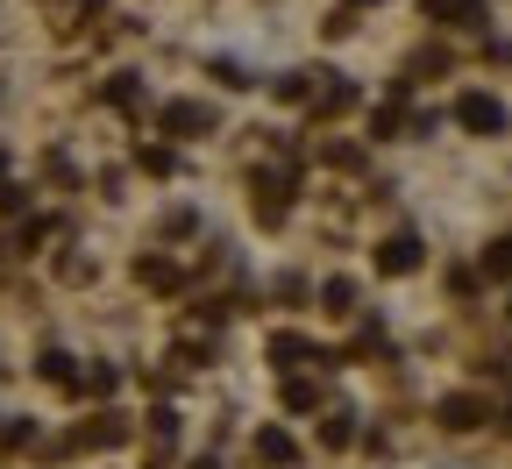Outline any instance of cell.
I'll use <instances>...</instances> for the list:
<instances>
[{"label": "cell", "instance_id": "cell-2", "mask_svg": "<svg viewBox=\"0 0 512 469\" xmlns=\"http://www.w3.org/2000/svg\"><path fill=\"white\" fill-rule=\"evenodd\" d=\"M456 121L470 128V136H498V128H505V107H498L491 93H463V100H456Z\"/></svg>", "mask_w": 512, "mask_h": 469}, {"label": "cell", "instance_id": "cell-16", "mask_svg": "<svg viewBox=\"0 0 512 469\" xmlns=\"http://www.w3.org/2000/svg\"><path fill=\"white\" fill-rule=\"evenodd\" d=\"M484 271H491V278H512V235L484 249Z\"/></svg>", "mask_w": 512, "mask_h": 469}, {"label": "cell", "instance_id": "cell-12", "mask_svg": "<svg viewBox=\"0 0 512 469\" xmlns=\"http://www.w3.org/2000/svg\"><path fill=\"white\" fill-rule=\"evenodd\" d=\"M136 278H143L150 292H171V285H178V271H171L164 256H143V263H136Z\"/></svg>", "mask_w": 512, "mask_h": 469}, {"label": "cell", "instance_id": "cell-4", "mask_svg": "<svg viewBox=\"0 0 512 469\" xmlns=\"http://www.w3.org/2000/svg\"><path fill=\"white\" fill-rule=\"evenodd\" d=\"M441 427H448V434L484 427V398H477V391H448V398H441Z\"/></svg>", "mask_w": 512, "mask_h": 469}, {"label": "cell", "instance_id": "cell-11", "mask_svg": "<svg viewBox=\"0 0 512 469\" xmlns=\"http://www.w3.org/2000/svg\"><path fill=\"white\" fill-rule=\"evenodd\" d=\"M36 370H43L50 384H64V391H79V370H72V356H64V349H43V356H36Z\"/></svg>", "mask_w": 512, "mask_h": 469}, {"label": "cell", "instance_id": "cell-18", "mask_svg": "<svg viewBox=\"0 0 512 469\" xmlns=\"http://www.w3.org/2000/svg\"><path fill=\"white\" fill-rule=\"evenodd\" d=\"M114 384H121V370H107V363H100V370H86V377H79V391H100V398H107V391H114Z\"/></svg>", "mask_w": 512, "mask_h": 469}, {"label": "cell", "instance_id": "cell-6", "mask_svg": "<svg viewBox=\"0 0 512 469\" xmlns=\"http://www.w3.org/2000/svg\"><path fill=\"white\" fill-rule=\"evenodd\" d=\"M427 22H448V29H477V22H484V0H427Z\"/></svg>", "mask_w": 512, "mask_h": 469}, {"label": "cell", "instance_id": "cell-8", "mask_svg": "<svg viewBox=\"0 0 512 469\" xmlns=\"http://www.w3.org/2000/svg\"><path fill=\"white\" fill-rule=\"evenodd\" d=\"M256 455H264L271 469H292V462H299V441H292L285 427H264V434H256Z\"/></svg>", "mask_w": 512, "mask_h": 469}, {"label": "cell", "instance_id": "cell-15", "mask_svg": "<svg viewBox=\"0 0 512 469\" xmlns=\"http://www.w3.org/2000/svg\"><path fill=\"white\" fill-rule=\"evenodd\" d=\"M320 299H328V313H356V285H349V278H328V285H320Z\"/></svg>", "mask_w": 512, "mask_h": 469}, {"label": "cell", "instance_id": "cell-3", "mask_svg": "<svg viewBox=\"0 0 512 469\" xmlns=\"http://www.w3.org/2000/svg\"><path fill=\"white\" fill-rule=\"evenodd\" d=\"M285 207H292V178H285V171H278V178L264 171V178H256V221L278 228V221H285Z\"/></svg>", "mask_w": 512, "mask_h": 469}, {"label": "cell", "instance_id": "cell-19", "mask_svg": "<svg viewBox=\"0 0 512 469\" xmlns=\"http://www.w3.org/2000/svg\"><path fill=\"white\" fill-rule=\"evenodd\" d=\"M72 8H100V0H72Z\"/></svg>", "mask_w": 512, "mask_h": 469}, {"label": "cell", "instance_id": "cell-13", "mask_svg": "<svg viewBox=\"0 0 512 469\" xmlns=\"http://www.w3.org/2000/svg\"><path fill=\"white\" fill-rule=\"evenodd\" d=\"M320 441H328V448H349V441H356V413H328V420H320Z\"/></svg>", "mask_w": 512, "mask_h": 469}, {"label": "cell", "instance_id": "cell-17", "mask_svg": "<svg viewBox=\"0 0 512 469\" xmlns=\"http://www.w3.org/2000/svg\"><path fill=\"white\" fill-rule=\"evenodd\" d=\"M107 100H114V107H143V86H136V79H128V72H121V79L107 86Z\"/></svg>", "mask_w": 512, "mask_h": 469}, {"label": "cell", "instance_id": "cell-20", "mask_svg": "<svg viewBox=\"0 0 512 469\" xmlns=\"http://www.w3.org/2000/svg\"><path fill=\"white\" fill-rule=\"evenodd\" d=\"M0 178H8V157H0Z\"/></svg>", "mask_w": 512, "mask_h": 469}, {"label": "cell", "instance_id": "cell-14", "mask_svg": "<svg viewBox=\"0 0 512 469\" xmlns=\"http://www.w3.org/2000/svg\"><path fill=\"white\" fill-rule=\"evenodd\" d=\"M285 406H292V413L320 406V384H313V377H285Z\"/></svg>", "mask_w": 512, "mask_h": 469}, {"label": "cell", "instance_id": "cell-21", "mask_svg": "<svg viewBox=\"0 0 512 469\" xmlns=\"http://www.w3.org/2000/svg\"><path fill=\"white\" fill-rule=\"evenodd\" d=\"M505 427H512V406H505Z\"/></svg>", "mask_w": 512, "mask_h": 469}, {"label": "cell", "instance_id": "cell-7", "mask_svg": "<svg viewBox=\"0 0 512 469\" xmlns=\"http://www.w3.org/2000/svg\"><path fill=\"white\" fill-rule=\"evenodd\" d=\"M313 356H320V349L306 342V334H271V363H278L285 377H292L299 363H313Z\"/></svg>", "mask_w": 512, "mask_h": 469}, {"label": "cell", "instance_id": "cell-10", "mask_svg": "<svg viewBox=\"0 0 512 469\" xmlns=\"http://www.w3.org/2000/svg\"><path fill=\"white\" fill-rule=\"evenodd\" d=\"M121 434H128V427H121V420H114V413H100V420H93V427H79V434H72V448H114V441H121Z\"/></svg>", "mask_w": 512, "mask_h": 469}, {"label": "cell", "instance_id": "cell-5", "mask_svg": "<svg viewBox=\"0 0 512 469\" xmlns=\"http://www.w3.org/2000/svg\"><path fill=\"white\" fill-rule=\"evenodd\" d=\"M157 121H164V136H200V128H214V114H207L200 100H171Z\"/></svg>", "mask_w": 512, "mask_h": 469}, {"label": "cell", "instance_id": "cell-1", "mask_svg": "<svg viewBox=\"0 0 512 469\" xmlns=\"http://www.w3.org/2000/svg\"><path fill=\"white\" fill-rule=\"evenodd\" d=\"M420 263H427L420 235H384V242H377V271H384V278H413Z\"/></svg>", "mask_w": 512, "mask_h": 469}, {"label": "cell", "instance_id": "cell-9", "mask_svg": "<svg viewBox=\"0 0 512 469\" xmlns=\"http://www.w3.org/2000/svg\"><path fill=\"white\" fill-rule=\"evenodd\" d=\"M349 107H356V86L349 79L328 72V86H313V114H349Z\"/></svg>", "mask_w": 512, "mask_h": 469}]
</instances>
